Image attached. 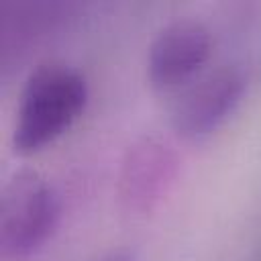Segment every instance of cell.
<instances>
[{
    "label": "cell",
    "mask_w": 261,
    "mask_h": 261,
    "mask_svg": "<svg viewBox=\"0 0 261 261\" xmlns=\"http://www.w3.org/2000/svg\"><path fill=\"white\" fill-rule=\"evenodd\" d=\"M88 82L67 63L37 65L20 92L12 145L18 153H33L57 139L84 110Z\"/></svg>",
    "instance_id": "cell-1"
},
{
    "label": "cell",
    "mask_w": 261,
    "mask_h": 261,
    "mask_svg": "<svg viewBox=\"0 0 261 261\" xmlns=\"http://www.w3.org/2000/svg\"><path fill=\"white\" fill-rule=\"evenodd\" d=\"M55 188L37 169L14 171L0 190V253L20 259L41 249L59 222Z\"/></svg>",
    "instance_id": "cell-2"
},
{
    "label": "cell",
    "mask_w": 261,
    "mask_h": 261,
    "mask_svg": "<svg viewBox=\"0 0 261 261\" xmlns=\"http://www.w3.org/2000/svg\"><path fill=\"white\" fill-rule=\"evenodd\" d=\"M245 75L234 65H218L196 75L175 96L169 112L173 130L184 139L212 133L241 102Z\"/></svg>",
    "instance_id": "cell-3"
},
{
    "label": "cell",
    "mask_w": 261,
    "mask_h": 261,
    "mask_svg": "<svg viewBox=\"0 0 261 261\" xmlns=\"http://www.w3.org/2000/svg\"><path fill=\"white\" fill-rule=\"evenodd\" d=\"M177 153L161 139L145 135L128 145L116 179L120 206L130 214L151 212L177 173Z\"/></svg>",
    "instance_id": "cell-4"
},
{
    "label": "cell",
    "mask_w": 261,
    "mask_h": 261,
    "mask_svg": "<svg viewBox=\"0 0 261 261\" xmlns=\"http://www.w3.org/2000/svg\"><path fill=\"white\" fill-rule=\"evenodd\" d=\"M210 49V31L200 20L181 18L165 24L149 45V84L159 92L184 88L208 61Z\"/></svg>",
    "instance_id": "cell-5"
},
{
    "label": "cell",
    "mask_w": 261,
    "mask_h": 261,
    "mask_svg": "<svg viewBox=\"0 0 261 261\" xmlns=\"http://www.w3.org/2000/svg\"><path fill=\"white\" fill-rule=\"evenodd\" d=\"M96 261H133V257L128 251H112V253H108Z\"/></svg>",
    "instance_id": "cell-6"
}]
</instances>
